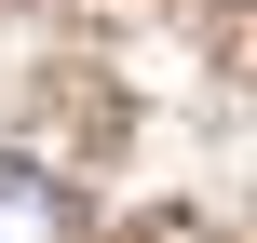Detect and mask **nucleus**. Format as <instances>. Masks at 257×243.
Masks as SVG:
<instances>
[{"mask_svg":"<svg viewBox=\"0 0 257 243\" xmlns=\"http://www.w3.org/2000/svg\"><path fill=\"white\" fill-rule=\"evenodd\" d=\"M0 243H81L68 189H54L41 162H14V149H0Z\"/></svg>","mask_w":257,"mask_h":243,"instance_id":"f257e3e1","label":"nucleus"}]
</instances>
